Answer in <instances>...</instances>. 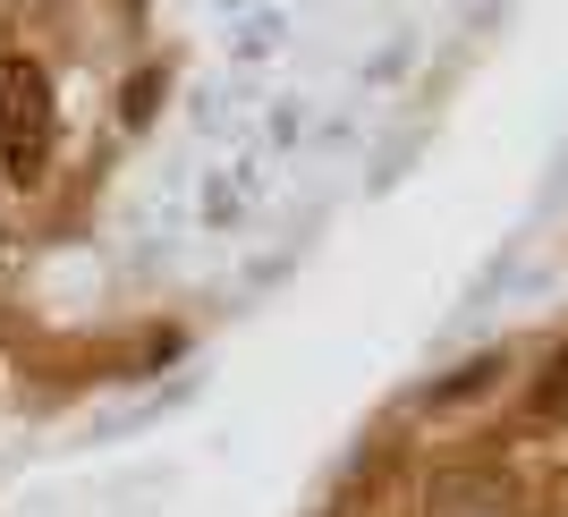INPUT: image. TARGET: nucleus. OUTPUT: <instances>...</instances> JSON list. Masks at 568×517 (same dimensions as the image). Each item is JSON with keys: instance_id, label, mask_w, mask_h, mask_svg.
<instances>
[{"instance_id": "20e7f679", "label": "nucleus", "mask_w": 568, "mask_h": 517, "mask_svg": "<svg viewBox=\"0 0 568 517\" xmlns=\"http://www.w3.org/2000/svg\"><path fill=\"white\" fill-rule=\"evenodd\" d=\"M153 102H162V69L128 77V94H119V119H128V128H144V119H153Z\"/></svg>"}, {"instance_id": "f257e3e1", "label": "nucleus", "mask_w": 568, "mask_h": 517, "mask_svg": "<svg viewBox=\"0 0 568 517\" xmlns=\"http://www.w3.org/2000/svg\"><path fill=\"white\" fill-rule=\"evenodd\" d=\"M51 162V77L34 60H0V170L34 179Z\"/></svg>"}, {"instance_id": "f03ea898", "label": "nucleus", "mask_w": 568, "mask_h": 517, "mask_svg": "<svg viewBox=\"0 0 568 517\" xmlns=\"http://www.w3.org/2000/svg\"><path fill=\"white\" fill-rule=\"evenodd\" d=\"M493 382H500V356H475V365H458V374L433 382V407H467L475 391H493Z\"/></svg>"}, {"instance_id": "7ed1b4c3", "label": "nucleus", "mask_w": 568, "mask_h": 517, "mask_svg": "<svg viewBox=\"0 0 568 517\" xmlns=\"http://www.w3.org/2000/svg\"><path fill=\"white\" fill-rule=\"evenodd\" d=\"M535 416H544V424H560V416H568V348L551 356L544 374H535Z\"/></svg>"}]
</instances>
